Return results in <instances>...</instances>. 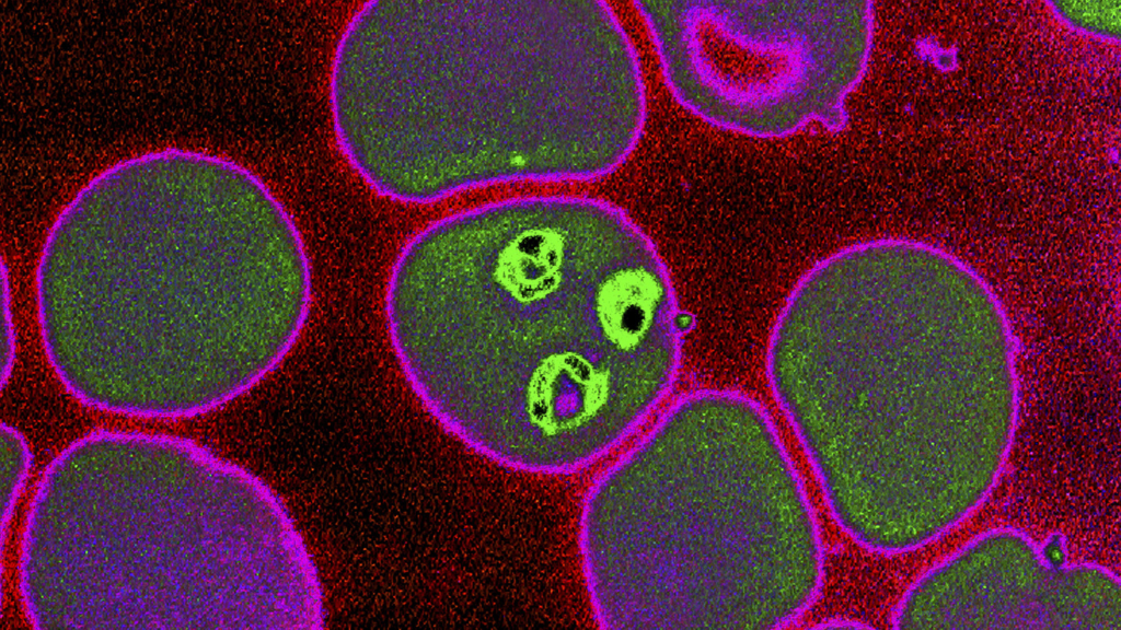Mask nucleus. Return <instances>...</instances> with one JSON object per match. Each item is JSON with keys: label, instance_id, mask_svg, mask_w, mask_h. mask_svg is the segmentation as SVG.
Masks as SVG:
<instances>
[{"label": "nucleus", "instance_id": "7ed1b4c3", "mask_svg": "<svg viewBox=\"0 0 1121 630\" xmlns=\"http://www.w3.org/2000/svg\"><path fill=\"white\" fill-rule=\"evenodd\" d=\"M579 555L606 629H774L813 604L824 547L767 412L707 389L678 400L590 487Z\"/></svg>", "mask_w": 1121, "mask_h": 630}, {"label": "nucleus", "instance_id": "423d86ee", "mask_svg": "<svg viewBox=\"0 0 1121 630\" xmlns=\"http://www.w3.org/2000/svg\"><path fill=\"white\" fill-rule=\"evenodd\" d=\"M1059 16L1072 27L1093 36L1119 37L1120 1L1052 3Z\"/></svg>", "mask_w": 1121, "mask_h": 630}, {"label": "nucleus", "instance_id": "20e7f679", "mask_svg": "<svg viewBox=\"0 0 1121 630\" xmlns=\"http://www.w3.org/2000/svg\"><path fill=\"white\" fill-rule=\"evenodd\" d=\"M574 54L530 1H370L334 51L328 103L354 172L396 202L546 183L582 109Z\"/></svg>", "mask_w": 1121, "mask_h": 630}, {"label": "nucleus", "instance_id": "39448f33", "mask_svg": "<svg viewBox=\"0 0 1121 630\" xmlns=\"http://www.w3.org/2000/svg\"><path fill=\"white\" fill-rule=\"evenodd\" d=\"M677 102L756 138L842 131L872 42L869 1H636Z\"/></svg>", "mask_w": 1121, "mask_h": 630}, {"label": "nucleus", "instance_id": "0eeeda50", "mask_svg": "<svg viewBox=\"0 0 1121 630\" xmlns=\"http://www.w3.org/2000/svg\"><path fill=\"white\" fill-rule=\"evenodd\" d=\"M15 330L11 310L9 273L2 269V384L5 385L16 353Z\"/></svg>", "mask_w": 1121, "mask_h": 630}, {"label": "nucleus", "instance_id": "f257e3e1", "mask_svg": "<svg viewBox=\"0 0 1121 630\" xmlns=\"http://www.w3.org/2000/svg\"><path fill=\"white\" fill-rule=\"evenodd\" d=\"M384 311L432 416L523 472L592 465L646 421L680 369L662 257L628 214L591 197H515L428 224L394 260Z\"/></svg>", "mask_w": 1121, "mask_h": 630}, {"label": "nucleus", "instance_id": "f03ea898", "mask_svg": "<svg viewBox=\"0 0 1121 630\" xmlns=\"http://www.w3.org/2000/svg\"><path fill=\"white\" fill-rule=\"evenodd\" d=\"M74 207L38 262L45 355L97 409L188 417L246 392L301 336L307 248L265 184L232 175L206 211Z\"/></svg>", "mask_w": 1121, "mask_h": 630}]
</instances>
